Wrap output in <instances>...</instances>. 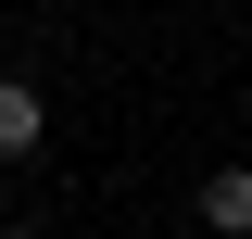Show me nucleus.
<instances>
[{"label": "nucleus", "mask_w": 252, "mask_h": 239, "mask_svg": "<svg viewBox=\"0 0 252 239\" xmlns=\"http://www.w3.org/2000/svg\"><path fill=\"white\" fill-rule=\"evenodd\" d=\"M51 139V114H38V89H13V76H0V164H13V151H38Z\"/></svg>", "instance_id": "f03ea898"}, {"label": "nucleus", "mask_w": 252, "mask_h": 239, "mask_svg": "<svg viewBox=\"0 0 252 239\" xmlns=\"http://www.w3.org/2000/svg\"><path fill=\"white\" fill-rule=\"evenodd\" d=\"M202 227L252 239V164H227V177H202Z\"/></svg>", "instance_id": "f257e3e1"}]
</instances>
